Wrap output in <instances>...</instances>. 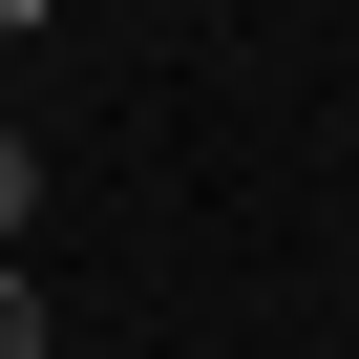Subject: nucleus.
Here are the masks:
<instances>
[{
  "instance_id": "f03ea898",
  "label": "nucleus",
  "mask_w": 359,
  "mask_h": 359,
  "mask_svg": "<svg viewBox=\"0 0 359 359\" xmlns=\"http://www.w3.org/2000/svg\"><path fill=\"white\" fill-rule=\"evenodd\" d=\"M0 359H43V296H22V254H0Z\"/></svg>"
},
{
  "instance_id": "f257e3e1",
  "label": "nucleus",
  "mask_w": 359,
  "mask_h": 359,
  "mask_svg": "<svg viewBox=\"0 0 359 359\" xmlns=\"http://www.w3.org/2000/svg\"><path fill=\"white\" fill-rule=\"evenodd\" d=\"M22 212H43V148H22V127H0V254H22Z\"/></svg>"
},
{
  "instance_id": "7ed1b4c3",
  "label": "nucleus",
  "mask_w": 359,
  "mask_h": 359,
  "mask_svg": "<svg viewBox=\"0 0 359 359\" xmlns=\"http://www.w3.org/2000/svg\"><path fill=\"white\" fill-rule=\"evenodd\" d=\"M22 22H43V0H0V43H22Z\"/></svg>"
}]
</instances>
